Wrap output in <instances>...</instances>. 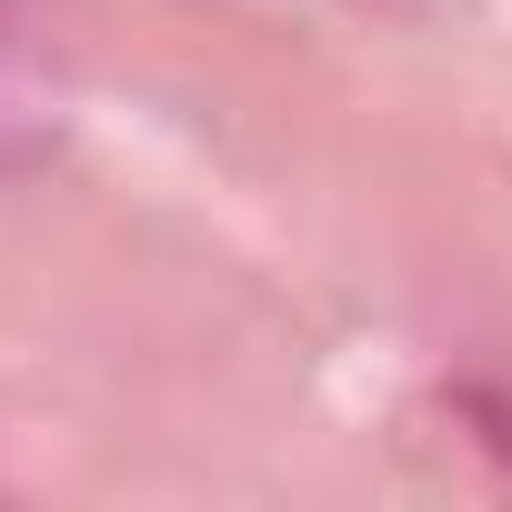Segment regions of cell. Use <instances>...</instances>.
I'll list each match as a JSON object with an SVG mask.
<instances>
[{
    "label": "cell",
    "instance_id": "1",
    "mask_svg": "<svg viewBox=\"0 0 512 512\" xmlns=\"http://www.w3.org/2000/svg\"><path fill=\"white\" fill-rule=\"evenodd\" d=\"M41 141H51V101H41V81H31V61H21L11 0H0V171H11V161H31Z\"/></svg>",
    "mask_w": 512,
    "mask_h": 512
}]
</instances>
